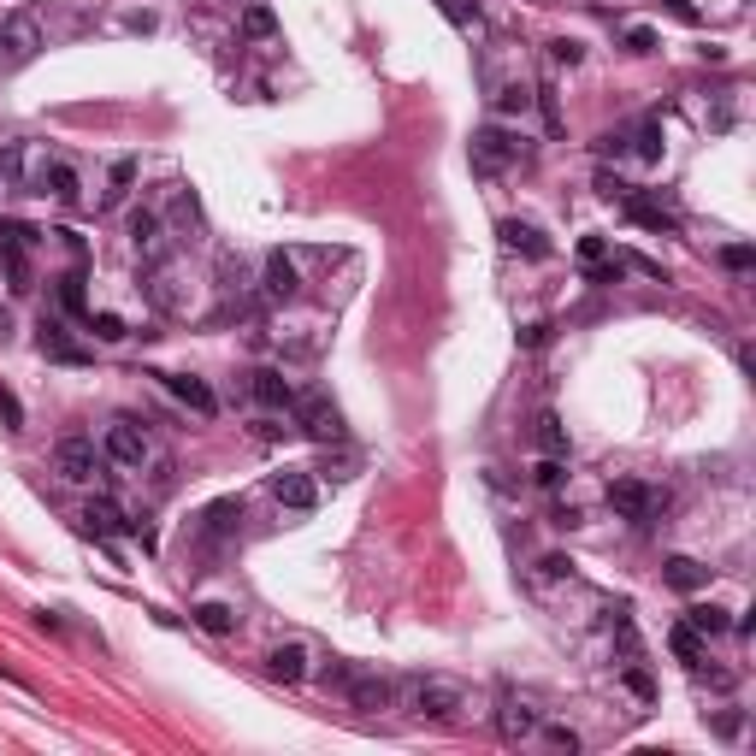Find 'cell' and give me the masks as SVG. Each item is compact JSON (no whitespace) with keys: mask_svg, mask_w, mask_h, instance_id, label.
Masks as SVG:
<instances>
[{"mask_svg":"<svg viewBox=\"0 0 756 756\" xmlns=\"http://www.w3.org/2000/svg\"><path fill=\"white\" fill-rule=\"evenodd\" d=\"M621 213H627L632 225L656 231V237H662V231H680V219H674V213H668L656 195H644V189H627V195H621Z\"/></svg>","mask_w":756,"mask_h":756,"instance_id":"13","label":"cell"},{"mask_svg":"<svg viewBox=\"0 0 756 756\" xmlns=\"http://www.w3.org/2000/svg\"><path fill=\"white\" fill-rule=\"evenodd\" d=\"M60 302L71 308V314H83V278H77V272H71V278L60 284Z\"/></svg>","mask_w":756,"mask_h":756,"instance_id":"33","label":"cell"},{"mask_svg":"<svg viewBox=\"0 0 756 756\" xmlns=\"http://www.w3.org/2000/svg\"><path fill=\"white\" fill-rule=\"evenodd\" d=\"M54 467H60L65 485H95L101 479V467H107V455H101V443L83 438V432H65L54 443Z\"/></svg>","mask_w":756,"mask_h":756,"instance_id":"3","label":"cell"},{"mask_svg":"<svg viewBox=\"0 0 756 756\" xmlns=\"http://www.w3.org/2000/svg\"><path fill=\"white\" fill-rule=\"evenodd\" d=\"M266 491H272L284 508H296V514H308V508L319 503V485L302 473V467H284V473H272V479H266Z\"/></svg>","mask_w":756,"mask_h":756,"instance_id":"10","label":"cell"},{"mask_svg":"<svg viewBox=\"0 0 756 756\" xmlns=\"http://www.w3.org/2000/svg\"><path fill=\"white\" fill-rule=\"evenodd\" d=\"M550 54H556V65H579V60H585V48H579V42H550Z\"/></svg>","mask_w":756,"mask_h":756,"instance_id":"36","label":"cell"},{"mask_svg":"<svg viewBox=\"0 0 756 756\" xmlns=\"http://www.w3.org/2000/svg\"><path fill=\"white\" fill-rule=\"evenodd\" d=\"M266 674L284 680V686H302V680H308V644H302V638L272 644V650H266Z\"/></svg>","mask_w":756,"mask_h":756,"instance_id":"16","label":"cell"},{"mask_svg":"<svg viewBox=\"0 0 756 756\" xmlns=\"http://www.w3.org/2000/svg\"><path fill=\"white\" fill-rule=\"evenodd\" d=\"M662 12H668V18H680V24H692V30L703 24V12H697L692 0H662Z\"/></svg>","mask_w":756,"mask_h":756,"instance_id":"32","label":"cell"},{"mask_svg":"<svg viewBox=\"0 0 756 756\" xmlns=\"http://www.w3.org/2000/svg\"><path fill=\"white\" fill-rule=\"evenodd\" d=\"M532 485H538V491H562L567 485V461L562 455H544V461L532 467Z\"/></svg>","mask_w":756,"mask_h":756,"instance_id":"27","label":"cell"},{"mask_svg":"<svg viewBox=\"0 0 756 756\" xmlns=\"http://www.w3.org/2000/svg\"><path fill=\"white\" fill-rule=\"evenodd\" d=\"M627 686L638 697H656V686H650V674H644V668H627Z\"/></svg>","mask_w":756,"mask_h":756,"instance_id":"41","label":"cell"},{"mask_svg":"<svg viewBox=\"0 0 756 756\" xmlns=\"http://www.w3.org/2000/svg\"><path fill=\"white\" fill-rule=\"evenodd\" d=\"M538 733H544V745H550V751H579V733H573V727H567V721H538Z\"/></svg>","mask_w":756,"mask_h":756,"instance_id":"28","label":"cell"},{"mask_svg":"<svg viewBox=\"0 0 756 756\" xmlns=\"http://www.w3.org/2000/svg\"><path fill=\"white\" fill-rule=\"evenodd\" d=\"M260 296H266V302H296V296H302V254H290V249H272V254H266Z\"/></svg>","mask_w":756,"mask_h":756,"instance_id":"8","label":"cell"},{"mask_svg":"<svg viewBox=\"0 0 756 756\" xmlns=\"http://www.w3.org/2000/svg\"><path fill=\"white\" fill-rule=\"evenodd\" d=\"M497 237H503V249L526 254V260H550V254H556V243H550L532 219H503V225H497Z\"/></svg>","mask_w":756,"mask_h":756,"instance_id":"14","label":"cell"},{"mask_svg":"<svg viewBox=\"0 0 756 756\" xmlns=\"http://www.w3.org/2000/svg\"><path fill=\"white\" fill-rule=\"evenodd\" d=\"M189 621L201 632H213V638H231V632H237V609H231V603H201Z\"/></svg>","mask_w":756,"mask_h":756,"instance_id":"22","label":"cell"},{"mask_svg":"<svg viewBox=\"0 0 756 756\" xmlns=\"http://www.w3.org/2000/svg\"><path fill=\"white\" fill-rule=\"evenodd\" d=\"M538 721H544V715L532 709V697H514V692H508L503 703H497V733H503L508 745L532 739V733H538Z\"/></svg>","mask_w":756,"mask_h":756,"instance_id":"11","label":"cell"},{"mask_svg":"<svg viewBox=\"0 0 756 756\" xmlns=\"http://www.w3.org/2000/svg\"><path fill=\"white\" fill-rule=\"evenodd\" d=\"M18 184L30 189V195H48V201H60V207H83V178H77V166L60 160V154H24V172H18Z\"/></svg>","mask_w":756,"mask_h":756,"instance_id":"2","label":"cell"},{"mask_svg":"<svg viewBox=\"0 0 756 756\" xmlns=\"http://www.w3.org/2000/svg\"><path fill=\"white\" fill-rule=\"evenodd\" d=\"M42 355H48V361H89V349H77V343L65 337L60 319H42Z\"/></svg>","mask_w":756,"mask_h":756,"instance_id":"21","label":"cell"},{"mask_svg":"<svg viewBox=\"0 0 756 756\" xmlns=\"http://www.w3.org/2000/svg\"><path fill=\"white\" fill-rule=\"evenodd\" d=\"M632 184H621V178H615V172H597V195H609V201H621V195H627Z\"/></svg>","mask_w":756,"mask_h":756,"instance_id":"35","label":"cell"},{"mask_svg":"<svg viewBox=\"0 0 756 756\" xmlns=\"http://www.w3.org/2000/svg\"><path fill=\"white\" fill-rule=\"evenodd\" d=\"M686 627L703 632V638H721V632H733V621H727V609H715V603H692V609H686Z\"/></svg>","mask_w":756,"mask_h":756,"instance_id":"25","label":"cell"},{"mask_svg":"<svg viewBox=\"0 0 756 756\" xmlns=\"http://www.w3.org/2000/svg\"><path fill=\"white\" fill-rule=\"evenodd\" d=\"M249 396L260 402V408H272V414H290V408H296V384L278 373V367H260V373H249Z\"/></svg>","mask_w":756,"mask_h":756,"instance_id":"12","label":"cell"},{"mask_svg":"<svg viewBox=\"0 0 756 756\" xmlns=\"http://www.w3.org/2000/svg\"><path fill=\"white\" fill-rule=\"evenodd\" d=\"M497 107H503V113H526V107H532V89H520V83H508L503 95H497Z\"/></svg>","mask_w":756,"mask_h":756,"instance_id":"31","label":"cell"},{"mask_svg":"<svg viewBox=\"0 0 756 756\" xmlns=\"http://www.w3.org/2000/svg\"><path fill=\"white\" fill-rule=\"evenodd\" d=\"M243 30H249L254 42L278 36V18H272V6H249V12H243Z\"/></svg>","mask_w":756,"mask_h":756,"instance_id":"29","label":"cell"},{"mask_svg":"<svg viewBox=\"0 0 756 756\" xmlns=\"http://www.w3.org/2000/svg\"><path fill=\"white\" fill-rule=\"evenodd\" d=\"M290 414H296V426H302L314 443H337V438H343V414H337L325 396H296V408H290Z\"/></svg>","mask_w":756,"mask_h":756,"instance_id":"9","label":"cell"},{"mask_svg":"<svg viewBox=\"0 0 756 756\" xmlns=\"http://www.w3.org/2000/svg\"><path fill=\"white\" fill-rule=\"evenodd\" d=\"M160 384H166V390H172L184 408H195L201 420H207V414H219V396H213V390H207L195 373H160Z\"/></svg>","mask_w":756,"mask_h":756,"instance_id":"18","label":"cell"},{"mask_svg":"<svg viewBox=\"0 0 756 756\" xmlns=\"http://www.w3.org/2000/svg\"><path fill=\"white\" fill-rule=\"evenodd\" d=\"M739 727H745V715H739V709H727V715H715V733H721V739H733Z\"/></svg>","mask_w":756,"mask_h":756,"instance_id":"39","label":"cell"},{"mask_svg":"<svg viewBox=\"0 0 756 756\" xmlns=\"http://www.w3.org/2000/svg\"><path fill=\"white\" fill-rule=\"evenodd\" d=\"M520 160V136L503 125H485V130H473V166L485 172V178H497L503 166H514Z\"/></svg>","mask_w":756,"mask_h":756,"instance_id":"7","label":"cell"},{"mask_svg":"<svg viewBox=\"0 0 756 756\" xmlns=\"http://www.w3.org/2000/svg\"><path fill=\"white\" fill-rule=\"evenodd\" d=\"M89 331L101 337V343H125L130 331H125V319L119 314H89Z\"/></svg>","mask_w":756,"mask_h":756,"instance_id":"30","label":"cell"},{"mask_svg":"<svg viewBox=\"0 0 756 756\" xmlns=\"http://www.w3.org/2000/svg\"><path fill=\"white\" fill-rule=\"evenodd\" d=\"M101 455H107L113 467H130V473H136V467H148V455H154V449H148V432H142L136 420L119 414V420L107 426V438H101Z\"/></svg>","mask_w":756,"mask_h":756,"instance_id":"6","label":"cell"},{"mask_svg":"<svg viewBox=\"0 0 756 756\" xmlns=\"http://www.w3.org/2000/svg\"><path fill=\"white\" fill-rule=\"evenodd\" d=\"M0 60H6V48H0Z\"/></svg>","mask_w":756,"mask_h":756,"instance_id":"43","label":"cell"},{"mask_svg":"<svg viewBox=\"0 0 756 756\" xmlns=\"http://www.w3.org/2000/svg\"><path fill=\"white\" fill-rule=\"evenodd\" d=\"M721 260H727L733 272H751V249H745V243H733V249H721Z\"/></svg>","mask_w":756,"mask_h":756,"instance_id":"38","label":"cell"},{"mask_svg":"<svg viewBox=\"0 0 756 756\" xmlns=\"http://www.w3.org/2000/svg\"><path fill=\"white\" fill-rule=\"evenodd\" d=\"M627 148L644 160V166H656V160H662V119H644L638 130H627Z\"/></svg>","mask_w":756,"mask_h":756,"instance_id":"23","label":"cell"},{"mask_svg":"<svg viewBox=\"0 0 756 756\" xmlns=\"http://www.w3.org/2000/svg\"><path fill=\"white\" fill-rule=\"evenodd\" d=\"M0 420H6L12 432L24 426V408H18V396H12V390H0Z\"/></svg>","mask_w":756,"mask_h":756,"instance_id":"34","label":"cell"},{"mask_svg":"<svg viewBox=\"0 0 756 756\" xmlns=\"http://www.w3.org/2000/svg\"><path fill=\"white\" fill-rule=\"evenodd\" d=\"M544 579H573V562H567V556H544Z\"/></svg>","mask_w":756,"mask_h":756,"instance_id":"37","label":"cell"},{"mask_svg":"<svg viewBox=\"0 0 756 756\" xmlns=\"http://www.w3.org/2000/svg\"><path fill=\"white\" fill-rule=\"evenodd\" d=\"M130 249L142 266H160L172 254V231H166V213L160 207H136L130 213Z\"/></svg>","mask_w":756,"mask_h":756,"instance_id":"5","label":"cell"},{"mask_svg":"<svg viewBox=\"0 0 756 756\" xmlns=\"http://www.w3.org/2000/svg\"><path fill=\"white\" fill-rule=\"evenodd\" d=\"M627 48L632 54H656V36L650 30H627Z\"/></svg>","mask_w":756,"mask_h":756,"instance_id":"40","label":"cell"},{"mask_svg":"<svg viewBox=\"0 0 756 756\" xmlns=\"http://www.w3.org/2000/svg\"><path fill=\"white\" fill-rule=\"evenodd\" d=\"M125 526H130V520L119 514V503H107V497H95V503L83 508V532H89V538H101V544H107L113 532H125Z\"/></svg>","mask_w":756,"mask_h":756,"instance_id":"19","label":"cell"},{"mask_svg":"<svg viewBox=\"0 0 756 756\" xmlns=\"http://www.w3.org/2000/svg\"><path fill=\"white\" fill-rule=\"evenodd\" d=\"M609 508L632 520V526H650L662 508H668V491H656V485H644V479H609Z\"/></svg>","mask_w":756,"mask_h":756,"instance_id":"4","label":"cell"},{"mask_svg":"<svg viewBox=\"0 0 756 756\" xmlns=\"http://www.w3.org/2000/svg\"><path fill=\"white\" fill-rule=\"evenodd\" d=\"M532 443H538L544 455H562V461H567V449H573V443H567V426L556 420V414H538V426H532Z\"/></svg>","mask_w":756,"mask_h":756,"instance_id":"24","label":"cell"},{"mask_svg":"<svg viewBox=\"0 0 756 756\" xmlns=\"http://www.w3.org/2000/svg\"><path fill=\"white\" fill-rule=\"evenodd\" d=\"M6 331H12V325H6V314H0V343H6Z\"/></svg>","mask_w":756,"mask_h":756,"instance_id":"42","label":"cell"},{"mask_svg":"<svg viewBox=\"0 0 756 756\" xmlns=\"http://www.w3.org/2000/svg\"><path fill=\"white\" fill-rule=\"evenodd\" d=\"M349 703H355L361 715H378V709L396 703V686H390L384 674H349Z\"/></svg>","mask_w":756,"mask_h":756,"instance_id":"17","label":"cell"},{"mask_svg":"<svg viewBox=\"0 0 756 756\" xmlns=\"http://www.w3.org/2000/svg\"><path fill=\"white\" fill-rule=\"evenodd\" d=\"M668 650H674V656H680V662L692 668V662H703V632H692L686 621H680V627L668 632Z\"/></svg>","mask_w":756,"mask_h":756,"instance_id":"26","label":"cell"},{"mask_svg":"<svg viewBox=\"0 0 756 756\" xmlns=\"http://www.w3.org/2000/svg\"><path fill=\"white\" fill-rule=\"evenodd\" d=\"M402 697H408V709H414L420 721H461V715L473 709L467 686L449 680V674H420V680L402 686Z\"/></svg>","mask_w":756,"mask_h":756,"instance_id":"1","label":"cell"},{"mask_svg":"<svg viewBox=\"0 0 756 756\" xmlns=\"http://www.w3.org/2000/svg\"><path fill=\"white\" fill-rule=\"evenodd\" d=\"M0 48H6V60H30V54L42 48V24H36L30 12H12V18L0 24Z\"/></svg>","mask_w":756,"mask_h":756,"instance_id":"15","label":"cell"},{"mask_svg":"<svg viewBox=\"0 0 756 756\" xmlns=\"http://www.w3.org/2000/svg\"><path fill=\"white\" fill-rule=\"evenodd\" d=\"M662 579H668L674 591H686V597H692V591H703V585H709V567L692 562V556H668V562H662Z\"/></svg>","mask_w":756,"mask_h":756,"instance_id":"20","label":"cell"}]
</instances>
